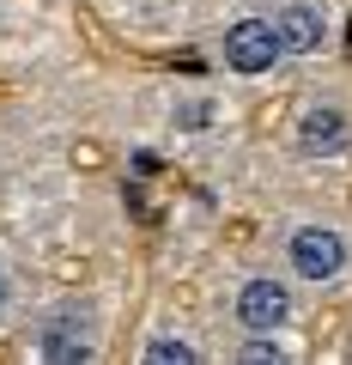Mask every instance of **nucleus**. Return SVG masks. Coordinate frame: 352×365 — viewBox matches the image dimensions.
I'll list each match as a JSON object with an SVG mask.
<instances>
[{"label": "nucleus", "instance_id": "1", "mask_svg": "<svg viewBox=\"0 0 352 365\" xmlns=\"http://www.w3.org/2000/svg\"><path fill=\"white\" fill-rule=\"evenodd\" d=\"M97 353H104V323H97L92 304L67 299L31 323V359L43 365H92Z\"/></svg>", "mask_w": 352, "mask_h": 365}, {"label": "nucleus", "instance_id": "3", "mask_svg": "<svg viewBox=\"0 0 352 365\" xmlns=\"http://www.w3.org/2000/svg\"><path fill=\"white\" fill-rule=\"evenodd\" d=\"M219 61H225V73H237V79H267L286 61V43H279L274 13H237L231 25L219 31Z\"/></svg>", "mask_w": 352, "mask_h": 365}, {"label": "nucleus", "instance_id": "8", "mask_svg": "<svg viewBox=\"0 0 352 365\" xmlns=\"http://www.w3.org/2000/svg\"><path fill=\"white\" fill-rule=\"evenodd\" d=\"M231 359H249V365H279V359H286V347H279L274 335H243V341L231 347Z\"/></svg>", "mask_w": 352, "mask_h": 365}, {"label": "nucleus", "instance_id": "2", "mask_svg": "<svg viewBox=\"0 0 352 365\" xmlns=\"http://www.w3.org/2000/svg\"><path fill=\"white\" fill-rule=\"evenodd\" d=\"M279 250H286L292 280H304V287H334L340 274H346V262H352L346 232L328 225V220H298V225H286Z\"/></svg>", "mask_w": 352, "mask_h": 365}, {"label": "nucleus", "instance_id": "5", "mask_svg": "<svg viewBox=\"0 0 352 365\" xmlns=\"http://www.w3.org/2000/svg\"><path fill=\"white\" fill-rule=\"evenodd\" d=\"M292 146H298V158H340L352 146L346 104H334V98H310V104L298 110V122H292Z\"/></svg>", "mask_w": 352, "mask_h": 365}, {"label": "nucleus", "instance_id": "4", "mask_svg": "<svg viewBox=\"0 0 352 365\" xmlns=\"http://www.w3.org/2000/svg\"><path fill=\"white\" fill-rule=\"evenodd\" d=\"M292 317H298V299L279 274H243L231 287V323L243 335H279L292 329Z\"/></svg>", "mask_w": 352, "mask_h": 365}, {"label": "nucleus", "instance_id": "9", "mask_svg": "<svg viewBox=\"0 0 352 365\" xmlns=\"http://www.w3.org/2000/svg\"><path fill=\"white\" fill-rule=\"evenodd\" d=\"M13 304V268H6V256H0V311Z\"/></svg>", "mask_w": 352, "mask_h": 365}, {"label": "nucleus", "instance_id": "7", "mask_svg": "<svg viewBox=\"0 0 352 365\" xmlns=\"http://www.w3.org/2000/svg\"><path fill=\"white\" fill-rule=\"evenodd\" d=\"M140 359H146V365H195L201 347H195L188 335H170V329H164V335H152V341L140 347Z\"/></svg>", "mask_w": 352, "mask_h": 365}, {"label": "nucleus", "instance_id": "6", "mask_svg": "<svg viewBox=\"0 0 352 365\" xmlns=\"http://www.w3.org/2000/svg\"><path fill=\"white\" fill-rule=\"evenodd\" d=\"M274 25H279L286 55H322L328 43H334V13H328V0H279Z\"/></svg>", "mask_w": 352, "mask_h": 365}]
</instances>
